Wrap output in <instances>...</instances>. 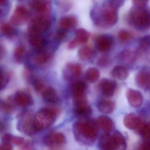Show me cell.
<instances>
[{
    "instance_id": "5bb4252c",
    "label": "cell",
    "mask_w": 150,
    "mask_h": 150,
    "mask_svg": "<svg viewBox=\"0 0 150 150\" xmlns=\"http://www.w3.org/2000/svg\"><path fill=\"white\" fill-rule=\"evenodd\" d=\"M99 146L103 150H117V147L114 141L113 136L108 133H105L101 137L99 141Z\"/></svg>"
},
{
    "instance_id": "836d02e7",
    "label": "cell",
    "mask_w": 150,
    "mask_h": 150,
    "mask_svg": "<svg viewBox=\"0 0 150 150\" xmlns=\"http://www.w3.org/2000/svg\"><path fill=\"white\" fill-rule=\"evenodd\" d=\"M1 31L4 35L7 37L13 36L16 32L12 25L8 23H4L1 25Z\"/></svg>"
},
{
    "instance_id": "d6986e66",
    "label": "cell",
    "mask_w": 150,
    "mask_h": 150,
    "mask_svg": "<svg viewBox=\"0 0 150 150\" xmlns=\"http://www.w3.org/2000/svg\"><path fill=\"white\" fill-rule=\"evenodd\" d=\"M97 108L99 111L103 114L112 113L115 108L114 102L108 99H100L97 103Z\"/></svg>"
},
{
    "instance_id": "52a82bcc",
    "label": "cell",
    "mask_w": 150,
    "mask_h": 150,
    "mask_svg": "<svg viewBox=\"0 0 150 150\" xmlns=\"http://www.w3.org/2000/svg\"><path fill=\"white\" fill-rule=\"evenodd\" d=\"M66 138L61 132H52L46 135L44 138V142L45 145L52 149H57L66 143Z\"/></svg>"
},
{
    "instance_id": "ab89813d",
    "label": "cell",
    "mask_w": 150,
    "mask_h": 150,
    "mask_svg": "<svg viewBox=\"0 0 150 150\" xmlns=\"http://www.w3.org/2000/svg\"><path fill=\"white\" fill-rule=\"evenodd\" d=\"M130 37V35L129 32L125 30H122L118 34V38L121 41H127Z\"/></svg>"
},
{
    "instance_id": "ac0fdd59",
    "label": "cell",
    "mask_w": 150,
    "mask_h": 150,
    "mask_svg": "<svg viewBox=\"0 0 150 150\" xmlns=\"http://www.w3.org/2000/svg\"><path fill=\"white\" fill-rule=\"evenodd\" d=\"M51 6L50 1L44 0H32L30 6L35 11L40 13H44L48 12Z\"/></svg>"
},
{
    "instance_id": "b9f144b4",
    "label": "cell",
    "mask_w": 150,
    "mask_h": 150,
    "mask_svg": "<svg viewBox=\"0 0 150 150\" xmlns=\"http://www.w3.org/2000/svg\"><path fill=\"white\" fill-rule=\"evenodd\" d=\"M13 146L11 143L7 142H2L0 145V150H13Z\"/></svg>"
},
{
    "instance_id": "9a60e30c",
    "label": "cell",
    "mask_w": 150,
    "mask_h": 150,
    "mask_svg": "<svg viewBox=\"0 0 150 150\" xmlns=\"http://www.w3.org/2000/svg\"><path fill=\"white\" fill-rule=\"evenodd\" d=\"M41 94L44 100L48 103L55 104L59 101V98L57 91L51 87L45 88Z\"/></svg>"
},
{
    "instance_id": "7402d4cb",
    "label": "cell",
    "mask_w": 150,
    "mask_h": 150,
    "mask_svg": "<svg viewBox=\"0 0 150 150\" xmlns=\"http://www.w3.org/2000/svg\"><path fill=\"white\" fill-rule=\"evenodd\" d=\"M29 40L30 44L35 49L42 51L43 50L45 45L44 40L40 36V35H30Z\"/></svg>"
},
{
    "instance_id": "83f0119b",
    "label": "cell",
    "mask_w": 150,
    "mask_h": 150,
    "mask_svg": "<svg viewBox=\"0 0 150 150\" xmlns=\"http://www.w3.org/2000/svg\"><path fill=\"white\" fill-rule=\"evenodd\" d=\"M100 75V71L97 68L89 67L86 71L85 76L88 81L93 83L98 80Z\"/></svg>"
},
{
    "instance_id": "7c38bea8",
    "label": "cell",
    "mask_w": 150,
    "mask_h": 150,
    "mask_svg": "<svg viewBox=\"0 0 150 150\" xmlns=\"http://www.w3.org/2000/svg\"><path fill=\"white\" fill-rule=\"evenodd\" d=\"M126 97L128 102L133 108H139L143 103V96L141 93L137 90L129 89L126 93Z\"/></svg>"
},
{
    "instance_id": "484cf974",
    "label": "cell",
    "mask_w": 150,
    "mask_h": 150,
    "mask_svg": "<svg viewBox=\"0 0 150 150\" xmlns=\"http://www.w3.org/2000/svg\"><path fill=\"white\" fill-rule=\"evenodd\" d=\"M112 75L114 78L117 79L124 80L128 76V71L126 68L122 66H116L112 70Z\"/></svg>"
},
{
    "instance_id": "44dd1931",
    "label": "cell",
    "mask_w": 150,
    "mask_h": 150,
    "mask_svg": "<svg viewBox=\"0 0 150 150\" xmlns=\"http://www.w3.org/2000/svg\"><path fill=\"white\" fill-rule=\"evenodd\" d=\"M52 57L51 52L42 50L40 51V52L34 57V61L38 65H45L50 61Z\"/></svg>"
},
{
    "instance_id": "4316f807",
    "label": "cell",
    "mask_w": 150,
    "mask_h": 150,
    "mask_svg": "<svg viewBox=\"0 0 150 150\" xmlns=\"http://www.w3.org/2000/svg\"><path fill=\"white\" fill-rule=\"evenodd\" d=\"M74 113L77 116L86 118L91 115L92 109L91 107L88 105L80 107H74Z\"/></svg>"
},
{
    "instance_id": "f1b7e54d",
    "label": "cell",
    "mask_w": 150,
    "mask_h": 150,
    "mask_svg": "<svg viewBox=\"0 0 150 150\" xmlns=\"http://www.w3.org/2000/svg\"><path fill=\"white\" fill-rule=\"evenodd\" d=\"M114 141L117 149H125L126 147V143L123 135L118 131H116L113 135Z\"/></svg>"
},
{
    "instance_id": "e575fe53",
    "label": "cell",
    "mask_w": 150,
    "mask_h": 150,
    "mask_svg": "<svg viewBox=\"0 0 150 150\" xmlns=\"http://www.w3.org/2000/svg\"><path fill=\"white\" fill-rule=\"evenodd\" d=\"M138 128L139 132L143 137L146 141H150V125L141 122Z\"/></svg>"
},
{
    "instance_id": "30bf717a",
    "label": "cell",
    "mask_w": 150,
    "mask_h": 150,
    "mask_svg": "<svg viewBox=\"0 0 150 150\" xmlns=\"http://www.w3.org/2000/svg\"><path fill=\"white\" fill-rule=\"evenodd\" d=\"M13 100L14 103L21 108L28 107L33 103L30 95L24 91H17L14 96Z\"/></svg>"
},
{
    "instance_id": "6da1fadb",
    "label": "cell",
    "mask_w": 150,
    "mask_h": 150,
    "mask_svg": "<svg viewBox=\"0 0 150 150\" xmlns=\"http://www.w3.org/2000/svg\"><path fill=\"white\" fill-rule=\"evenodd\" d=\"M97 125V123L90 119H81L75 122L73 130L76 141L82 144L93 142L98 135Z\"/></svg>"
},
{
    "instance_id": "1f68e13d",
    "label": "cell",
    "mask_w": 150,
    "mask_h": 150,
    "mask_svg": "<svg viewBox=\"0 0 150 150\" xmlns=\"http://www.w3.org/2000/svg\"><path fill=\"white\" fill-rule=\"evenodd\" d=\"M26 52V49L23 45H19L16 47L14 52V57L17 63H21L22 62Z\"/></svg>"
},
{
    "instance_id": "4dcf8cb0",
    "label": "cell",
    "mask_w": 150,
    "mask_h": 150,
    "mask_svg": "<svg viewBox=\"0 0 150 150\" xmlns=\"http://www.w3.org/2000/svg\"><path fill=\"white\" fill-rule=\"evenodd\" d=\"M14 103L13 97H9L7 101H1V110L7 114H11L13 111V105Z\"/></svg>"
},
{
    "instance_id": "277c9868",
    "label": "cell",
    "mask_w": 150,
    "mask_h": 150,
    "mask_svg": "<svg viewBox=\"0 0 150 150\" xmlns=\"http://www.w3.org/2000/svg\"><path fill=\"white\" fill-rule=\"evenodd\" d=\"M50 25V21L47 17L44 16H36L30 23L29 32L30 35H40L48 29Z\"/></svg>"
},
{
    "instance_id": "ba28073f",
    "label": "cell",
    "mask_w": 150,
    "mask_h": 150,
    "mask_svg": "<svg viewBox=\"0 0 150 150\" xmlns=\"http://www.w3.org/2000/svg\"><path fill=\"white\" fill-rule=\"evenodd\" d=\"M110 5L103 8L100 12V17L104 23L108 25H115L117 21L116 7L110 3Z\"/></svg>"
},
{
    "instance_id": "8d00e7d4",
    "label": "cell",
    "mask_w": 150,
    "mask_h": 150,
    "mask_svg": "<svg viewBox=\"0 0 150 150\" xmlns=\"http://www.w3.org/2000/svg\"><path fill=\"white\" fill-rule=\"evenodd\" d=\"M87 88V84L83 81H78L73 84L72 86V91H86Z\"/></svg>"
},
{
    "instance_id": "7a4b0ae2",
    "label": "cell",
    "mask_w": 150,
    "mask_h": 150,
    "mask_svg": "<svg viewBox=\"0 0 150 150\" xmlns=\"http://www.w3.org/2000/svg\"><path fill=\"white\" fill-rule=\"evenodd\" d=\"M59 109L55 107H45L40 109L34 116V122L37 131L50 128L55 122Z\"/></svg>"
},
{
    "instance_id": "f35d334b",
    "label": "cell",
    "mask_w": 150,
    "mask_h": 150,
    "mask_svg": "<svg viewBox=\"0 0 150 150\" xmlns=\"http://www.w3.org/2000/svg\"><path fill=\"white\" fill-rule=\"evenodd\" d=\"M66 31L67 30H64L59 29V30L57 32L55 35V38L56 40L58 41H61L64 40L66 37Z\"/></svg>"
},
{
    "instance_id": "cb8c5ba5",
    "label": "cell",
    "mask_w": 150,
    "mask_h": 150,
    "mask_svg": "<svg viewBox=\"0 0 150 150\" xmlns=\"http://www.w3.org/2000/svg\"><path fill=\"white\" fill-rule=\"evenodd\" d=\"M136 81L140 87H146L150 83V74L146 72L139 73L136 76Z\"/></svg>"
},
{
    "instance_id": "ffe728a7",
    "label": "cell",
    "mask_w": 150,
    "mask_h": 150,
    "mask_svg": "<svg viewBox=\"0 0 150 150\" xmlns=\"http://www.w3.org/2000/svg\"><path fill=\"white\" fill-rule=\"evenodd\" d=\"M97 125L106 132L111 131L113 128V122L111 118L107 116H100L97 119Z\"/></svg>"
},
{
    "instance_id": "d590c367",
    "label": "cell",
    "mask_w": 150,
    "mask_h": 150,
    "mask_svg": "<svg viewBox=\"0 0 150 150\" xmlns=\"http://www.w3.org/2000/svg\"><path fill=\"white\" fill-rule=\"evenodd\" d=\"M23 77L24 79L28 83H33L36 79L34 77L32 69L30 67H27L23 71Z\"/></svg>"
},
{
    "instance_id": "60d3db41",
    "label": "cell",
    "mask_w": 150,
    "mask_h": 150,
    "mask_svg": "<svg viewBox=\"0 0 150 150\" xmlns=\"http://www.w3.org/2000/svg\"><path fill=\"white\" fill-rule=\"evenodd\" d=\"M140 45L143 48L148 47L150 45V36H146L140 39Z\"/></svg>"
},
{
    "instance_id": "8992f818",
    "label": "cell",
    "mask_w": 150,
    "mask_h": 150,
    "mask_svg": "<svg viewBox=\"0 0 150 150\" xmlns=\"http://www.w3.org/2000/svg\"><path fill=\"white\" fill-rule=\"evenodd\" d=\"M30 16V13L25 7H17L10 19L12 25L16 26H21L25 24Z\"/></svg>"
},
{
    "instance_id": "ee69618b",
    "label": "cell",
    "mask_w": 150,
    "mask_h": 150,
    "mask_svg": "<svg viewBox=\"0 0 150 150\" xmlns=\"http://www.w3.org/2000/svg\"><path fill=\"white\" fill-rule=\"evenodd\" d=\"M79 45V43L75 39H73L71 41H70L67 45V48L69 50H74L77 48Z\"/></svg>"
},
{
    "instance_id": "e0dca14e",
    "label": "cell",
    "mask_w": 150,
    "mask_h": 150,
    "mask_svg": "<svg viewBox=\"0 0 150 150\" xmlns=\"http://www.w3.org/2000/svg\"><path fill=\"white\" fill-rule=\"evenodd\" d=\"M142 122L135 114H129L126 115L124 119L125 125L130 129H137Z\"/></svg>"
},
{
    "instance_id": "2e32d148",
    "label": "cell",
    "mask_w": 150,
    "mask_h": 150,
    "mask_svg": "<svg viewBox=\"0 0 150 150\" xmlns=\"http://www.w3.org/2000/svg\"><path fill=\"white\" fill-rule=\"evenodd\" d=\"M77 22L75 16H69L61 18L59 22L58 25L59 29L67 30L76 27Z\"/></svg>"
},
{
    "instance_id": "9c48e42d",
    "label": "cell",
    "mask_w": 150,
    "mask_h": 150,
    "mask_svg": "<svg viewBox=\"0 0 150 150\" xmlns=\"http://www.w3.org/2000/svg\"><path fill=\"white\" fill-rule=\"evenodd\" d=\"M82 68L78 63H69L63 70V76L67 80H73L81 75Z\"/></svg>"
},
{
    "instance_id": "c3c4849f",
    "label": "cell",
    "mask_w": 150,
    "mask_h": 150,
    "mask_svg": "<svg viewBox=\"0 0 150 150\" xmlns=\"http://www.w3.org/2000/svg\"><path fill=\"white\" fill-rule=\"evenodd\" d=\"M7 0H0V5L1 6H4L6 3Z\"/></svg>"
},
{
    "instance_id": "d6a6232c",
    "label": "cell",
    "mask_w": 150,
    "mask_h": 150,
    "mask_svg": "<svg viewBox=\"0 0 150 150\" xmlns=\"http://www.w3.org/2000/svg\"><path fill=\"white\" fill-rule=\"evenodd\" d=\"M10 79V72L7 71L4 67H1V90L6 86Z\"/></svg>"
},
{
    "instance_id": "f6af8a7d",
    "label": "cell",
    "mask_w": 150,
    "mask_h": 150,
    "mask_svg": "<svg viewBox=\"0 0 150 150\" xmlns=\"http://www.w3.org/2000/svg\"><path fill=\"white\" fill-rule=\"evenodd\" d=\"M140 150H150V141H146L140 144L139 146Z\"/></svg>"
},
{
    "instance_id": "f546056e",
    "label": "cell",
    "mask_w": 150,
    "mask_h": 150,
    "mask_svg": "<svg viewBox=\"0 0 150 150\" xmlns=\"http://www.w3.org/2000/svg\"><path fill=\"white\" fill-rule=\"evenodd\" d=\"M93 54V51L89 46H85L81 47L78 51L79 58L82 60H87L90 59Z\"/></svg>"
},
{
    "instance_id": "7dc6e473",
    "label": "cell",
    "mask_w": 150,
    "mask_h": 150,
    "mask_svg": "<svg viewBox=\"0 0 150 150\" xmlns=\"http://www.w3.org/2000/svg\"><path fill=\"white\" fill-rule=\"evenodd\" d=\"M22 149H32V145L29 142H25L21 146Z\"/></svg>"
},
{
    "instance_id": "3957f363",
    "label": "cell",
    "mask_w": 150,
    "mask_h": 150,
    "mask_svg": "<svg viewBox=\"0 0 150 150\" xmlns=\"http://www.w3.org/2000/svg\"><path fill=\"white\" fill-rule=\"evenodd\" d=\"M34 116L31 112H26L21 115L17 122V129L28 136L34 135L38 132L35 125Z\"/></svg>"
},
{
    "instance_id": "8fae6325",
    "label": "cell",
    "mask_w": 150,
    "mask_h": 150,
    "mask_svg": "<svg viewBox=\"0 0 150 150\" xmlns=\"http://www.w3.org/2000/svg\"><path fill=\"white\" fill-rule=\"evenodd\" d=\"M113 38L108 35H103L97 38L96 39V47L101 52L108 51L113 45Z\"/></svg>"
},
{
    "instance_id": "603a6c76",
    "label": "cell",
    "mask_w": 150,
    "mask_h": 150,
    "mask_svg": "<svg viewBox=\"0 0 150 150\" xmlns=\"http://www.w3.org/2000/svg\"><path fill=\"white\" fill-rule=\"evenodd\" d=\"M89 33L84 29H78L75 31L74 39L78 42L79 45L83 44L86 43L89 39Z\"/></svg>"
},
{
    "instance_id": "7bdbcfd3",
    "label": "cell",
    "mask_w": 150,
    "mask_h": 150,
    "mask_svg": "<svg viewBox=\"0 0 150 150\" xmlns=\"http://www.w3.org/2000/svg\"><path fill=\"white\" fill-rule=\"evenodd\" d=\"M149 0H132L133 3L138 7L143 8L146 6Z\"/></svg>"
},
{
    "instance_id": "5b68a950",
    "label": "cell",
    "mask_w": 150,
    "mask_h": 150,
    "mask_svg": "<svg viewBox=\"0 0 150 150\" xmlns=\"http://www.w3.org/2000/svg\"><path fill=\"white\" fill-rule=\"evenodd\" d=\"M131 18L132 22L140 28H146L150 25V13L142 8L138 7L133 10Z\"/></svg>"
},
{
    "instance_id": "d4e9b609",
    "label": "cell",
    "mask_w": 150,
    "mask_h": 150,
    "mask_svg": "<svg viewBox=\"0 0 150 150\" xmlns=\"http://www.w3.org/2000/svg\"><path fill=\"white\" fill-rule=\"evenodd\" d=\"M1 141L10 142L19 146H21L25 143V140L23 138L13 136L8 133H5L1 137Z\"/></svg>"
},
{
    "instance_id": "bcb514c9",
    "label": "cell",
    "mask_w": 150,
    "mask_h": 150,
    "mask_svg": "<svg viewBox=\"0 0 150 150\" xmlns=\"http://www.w3.org/2000/svg\"><path fill=\"white\" fill-rule=\"evenodd\" d=\"M108 62V60L107 59V58H105L104 57L101 58L98 60V64L100 66H105V65L107 64Z\"/></svg>"
},
{
    "instance_id": "4fadbf2b",
    "label": "cell",
    "mask_w": 150,
    "mask_h": 150,
    "mask_svg": "<svg viewBox=\"0 0 150 150\" xmlns=\"http://www.w3.org/2000/svg\"><path fill=\"white\" fill-rule=\"evenodd\" d=\"M99 88L103 95L108 97L114 94L116 88V83L114 81L103 79L100 81Z\"/></svg>"
},
{
    "instance_id": "74e56055",
    "label": "cell",
    "mask_w": 150,
    "mask_h": 150,
    "mask_svg": "<svg viewBox=\"0 0 150 150\" xmlns=\"http://www.w3.org/2000/svg\"><path fill=\"white\" fill-rule=\"evenodd\" d=\"M33 84L35 90L37 92L39 93H42V91L46 88L44 84L43 81L40 79H36L34 82H33Z\"/></svg>"
}]
</instances>
